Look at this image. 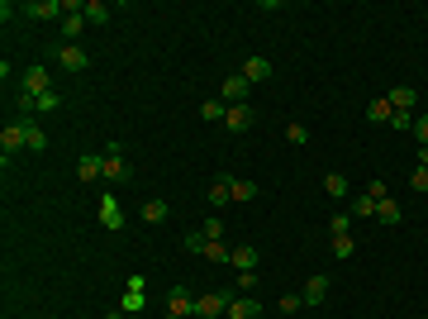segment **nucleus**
<instances>
[{
    "mask_svg": "<svg viewBox=\"0 0 428 319\" xmlns=\"http://www.w3.org/2000/svg\"><path fill=\"white\" fill-rule=\"evenodd\" d=\"M100 158H105V176H100V181H110V186H128V181H133V167L124 162V148L119 144H110Z\"/></svg>",
    "mask_w": 428,
    "mask_h": 319,
    "instance_id": "f257e3e1",
    "label": "nucleus"
},
{
    "mask_svg": "<svg viewBox=\"0 0 428 319\" xmlns=\"http://www.w3.org/2000/svg\"><path fill=\"white\" fill-rule=\"evenodd\" d=\"M248 91H253V81L243 77V72H229L219 86V100L224 105H248Z\"/></svg>",
    "mask_w": 428,
    "mask_h": 319,
    "instance_id": "f03ea898",
    "label": "nucleus"
},
{
    "mask_svg": "<svg viewBox=\"0 0 428 319\" xmlns=\"http://www.w3.org/2000/svg\"><path fill=\"white\" fill-rule=\"evenodd\" d=\"M195 315V296H190V286H172L167 291V315L162 319H190Z\"/></svg>",
    "mask_w": 428,
    "mask_h": 319,
    "instance_id": "7ed1b4c3",
    "label": "nucleus"
},
{
    "mask_svg": "<svg viewBox=\"0 0 428 319\" xmlns=\"http://www.w3.org/2000/svg\"><path fill=\"white\" fill-rule=\"evenodd\" d=\"M57 67L72 72V77H81V72L91 67V53L81 48V43H62V48H57Z\"/></svg>",
    "mask_w": 428,
    "mask_h": 319,
    "instance_id": "20e7f679",
    "label": "nucleus"
},
{
    "mask_svg": "<svg viewBox=\"0 0 428 319\" xmlns=\"http://www.w3.org/2000/svg\"><path fill=\"white\" fill-rule=\"evenodd\" d=\"M19 81H24V91H19V96H33V100L53 91V81H48V67H43V63L24 67V77H19Z\"/></svg>",
    "mask_w": 428,
    "mask_h": 319,
    "instance_id": "39448f33",
    "label": "nucleus"
},
{
    "mask_svg": "<svg viewBox=\"0 0 428 319\" xmlns=\"http://www.w3.org/2000/svg\"><path fill=\"white\" fill-rule=\"evenodd\" d=\"M19 148H29V139H24V119H10V124L0 129V153H5V162L15 158Z\"/></svg>",
    "mask_w": 428,
    "mask_h": 319,
    "instance_id": "423d86ee",
    "label": "nucleus"
},
{
    "mask_svg": "<svg viewBox=\"0 0 428 319\" xmlns=\"http://www.w3.org/2000/svg\"><path fill=\"white\" fill-rule=\"evenodd\" d=\"M195 315H200V319L229 315V296H224V291H205V296H195Z\"/></svg>",
    "mask_w": 428,
    "mask_h": 319,
    "instance_id": "0eeeda50",
    "label": "nucleus"
},
{
    "mask_svg": "<svg viewBox=\"0 0 428 319\" xmlns=\"http://www.w3.org/2000/svg\"><path fill=\"white\" fill-rule=\"evenodd\" d=\"M100 229H110V234L124 229V205H119V195H100Z\"/></svg>",
    "mask_w": 428,
    "mask_h": 319,
    "instance_id": "6e6552de",
    "label": "nucleus"
},
{
    "mask_svg": "<svg viewBox=\"0 0 428 319\" xmlns=\"http://www.w3.org/2000/svg\"><path fill=\"white\" fill-rule=\"evenodd\" d=\"M24 119V139H29V153H48V129L33 119V114H19Z\"/></svg>",
    "mask_w": 428,
    "mask_h": 319,
    "instance_id": "1a4fd4ad",
    "label": "nucleus"
},
{
    "mask_svg": "<svg viewBox=\"0 0 428 319\" xmlns=\"http://www.w3.org/2000/svg\"><path fill=\"white\" fill-rule=\"evenodd\" d=\"M229 200H234V205L257 200V181H248V176H229Z\"/></svg>",
    "mask_w": 428,
    "mask_h": 319,
    "instance_id": "9d476101",
    "label": "nucleus"
},
{
    "mask_svg": "<svg viewBox=\"0 0 428 319\" xmlns=\"http://www.w3.org/2000/svg\"><path fill=\"white\" fill-rule=\"evenodd\" d=\"M257 262H262V257H257L253 243H238L234 257H229V267H234V271H257Z\"/></svg>",
    "mask_w": 428,
    "mask_h": 319,
    "instance_id": "9b49d317",
    "label": "nucleus"
},
{
    "mask_svg": "<svg viewBox=\"0 0 428 319\" xmlns=\"http://www.w3.org/2000/svg\"><path fill=\"white\" fill-rule=\"evenodd\" d=\"M243 77L253 81V86H262V81H271V63L262 58V53H253V58L243 63Z\"/></svg>",
    "mask_w": 428,
    "mask_h": 319,
    "instance_id": "f8f14e48",
    "label": "nucleus"
},
{
    "mask_svg": "<svg viewBox=\"0 0 428 319\" xmlns=\"http://www.w3.org/2000/svg\"><path fill=\"white\" fill-rule=\"evenodd\" d=\"M24 15L29 19H57V15H67V5L62 0H33V5H24Z\"/></svg>",
    "mask_w": 428,
    "mask_h": 319,
    "instance_id": "ddd939ff",
    "label": "nucleus"
},
{
    "mask_svg": "<svg viewBox=\"0 0 428 319\" xmlns=\"http://www.w3.org/2000/svg\"><path fill=\"white\" fill-rule=\"evenodd\" d=\"M224 129H234V134L253 129V105H229V114H224Z\"/></svg>",
    "mask_w": 428,
    "mask_h": 319,
    "instance_id": "4468645a",
    "label": "nucleus"
},
{
    "mask_svg": "<svg viewBox=\"0 0 428 319\" xmlns=\"http://www.w3.org/2000/svg\"><path fill=\"white\" fill-rule=\"evenodd\" d=\"M304 305H324V296H329V276H324V271H314V276H309V281H304Z\"/></svg>",
    "mask_w": 428,
    "mask_h": 319,
    "instance_id": "2eb2a0df",
    "label": "nucleus"
},
{
    "mask_svg": "<svg viewBox=\"0 0 428 319\" xmlns=\"http://www.w3.org/2000/svg\"><path fill=\"white\" fill-rule=\"evenodd\" d=\"M262 315V305L253 301V296H234V301H229V319H257Z\"/></svg>",
    "mask_w": 428,
    "mask_h": 319,
    "instance_id": "dca6fc26",
    "label": "nucleus"
},
{
    "mask_svg": "<svg viewBox=\"0 0 428 319\" xmlns=\"http://www.w3.org/2000/svg\"><path fill=\"white\" fill-rule=\"evenodd\" d=\"M77 176H81V181H100V176H105V158H95V153H86V158L77 162Z\"/></svg>",
    "mask_w": 428,
    "mask_h": 319,
    "instance_id": "f3484780",
    "label": "nucleus"
},
{
    "mask_svg": "<svg viewBox=\"0 0 428 319\" xmlns=\"http://www.w3.org/2000/svg\"><path fill=\"white\" fill-rule=\"evenodd\" d=\"M385 100H390V110H414V105H419V91H414V86H395Z\"/></svg>",
    "mask_w": 428,
    "mask_h": 319,
    "instance_id": "a211bd4d",
    "label": "nucleus"
},
{
    "mask_svg": "<svg viewBox=\"0 0 428 319\" xmlns=\"http://www.w3.org/2000/svg\"><path fill=\"white\" fill-rule=\"evenodd\" d=\"M324 191H329L333 200H348L352 186H348V176H343V172H329V176H324Z\"/></svg>",
    "mask_w": 428,
    "mask_h": 319,
    "instance_id": "6ab92c4d",
    "label": "nucleus"
},
{
    "mask_svg": "<svg viewBox=\"0 0 428 319\" xmlns=\"http://www.w3.org/2000/svg\"><path fill=\"white\" fill-rule=\"evenodd\" d=\"M376 220H380V224H390V229L405 220V210L395 205V195H390V200H376Z\"/></svg>",
    "mask_w": 428,
    "mask_h": 319,
    "instance_id": "aec40b11",
    "label": "nucleus"
},
{
    "mask_svg": "<svg viewBox=\"0 0 428 319\" xmlns=\"http://www.w3.org/2000/svg\"><path fill=\"white\" fill-rule=\"evenodd\" d=\"M81 15H86V24H110V5H105V0H86V10H81Z\"/></svg>",
    "mask_w": 428,
    "mask_h": 319,
    "instance_id": "412c9836",
    "label": "nucleus"
},
{
    "mask_svg": "<svg viewBox=\"0 0 428 319\" xmlns=\"http://www.w3.org/2000/svg\"><path fill=\"white\" fill-rule=\"evenodd\" d=\"M348 200H352V215H357V220H376V200H371V195H366V191L348 195Z\"/></svg>",
    "mask_w": 428,
    "mask_h": 319,
    "instance_id": "4be33fe9",
    "label": "nucleus"
},
{
    "mask_svg": "<svg viewBox=\"0 0 428 319\" xmlns=\"http://www.w3.org/2000/svg\"><path fill=\"white\" fill-rule=\"evenodd\" d=\"M224 114H229V105H224L219 96H209L205 105H200V119H209V124H224Z\"/></svg>",
    "mask_w": 428,
    "mask_h": 319,
    "instance_id": "5701e85b",
    "label": "nucleus"
},
{
    "mask_svg": "<svg viewBox=\"0 0 428 319\" xmlns=\"http://www.w3.org/2000/svg\"><path fill=\"white\" fill-rule=\"evenodd\" d=\"M390 114H395V110H390V100H385V96L366 105V119H371V124H390Z\"/></svg>",
    "mask_w": 428,
    "mask_h": 319,
    "instance_id": "b1692460",
    "label": "nucleus"
},
{
    "mask_svg": "<svg viewBox=\"0 0 428 319\" xmlns=\"http://www.w3.org/2000/svg\"><path fill=\"white\" fill-rule=\"evenodd\" d=\"M81 29H86V15H62V38L67 43H77Z\"/></svg>",
    "mask_w": 428,
    "mask_h": 319,
    "instance_id": "393cba45",
    "label": "nucleus"
},
{
    "mask_svg": "<svg viewBox=\"0 0 428 319\" xmlns=\"http://www.w3.org/2000/svg\"><path fill=\"white\" fill-rule=\"evenodd\" d=\"M167 215H172V205H167V200H148V205H143V220H148V224H162Z\"/></svg>",
    "mask_w": 428,
    "mask_h": 319,
    "instance_id": "a878e982",
    "label": "nucleus"
},
{
    "mask_svg": "<svg viewBox=\"0 0 428 319\" xmlns=\"http://www.w3.org/2000/svg\"><path fill=\"white\" fill-rule=\"evenodd\" d=\"M200 234H205L209 243H219L224 239V220H219V215H205V220H200Z\"/></svg>",
    "mask_w": 428,
    "mask_h": 319,
    "instance_id": "bb28decb",
    "label": "nucleus"
},
{
    "mask_svg": "<svg viewBox=\"0 0 428 319\" xmlns=\"http://www.w3.org/2000/svg\"><path fill=\"white\" fill-rule=\"evenodd\" d=\"M352 248H357V239H352V234H338V239H333V257H338V262H348Z\"/></svg>",
    "mask_w": 428,
    "mask_h": 319,
    "instance_id": "cd10ccee",
    "label": "nucleus"
},
{
    "mask_svg": "<svg viewBox=\"0 0 428 319\" xmlns=\"http://www.w3.org/2000/svg\"><path fill=\"white\" fill-rule=\"evenodd\" d=\"M209 205H234V200H229V176H219V181L209 186Z\"/></svg>",
    "mask_w": 428,
    "mask_h": 319,
    "instance_id": "c85d7f7f",
    "label": "nucleus"
},
{
    "mask_svg": "<svg viewBox=\"0 0 428 319\" xmlns=\"http://www.w3.org/2000/svg\"><path fill=\"white\" fill-rule=\"evenodd\" d=\"M205 234H200V229H190V234H186V239H181V248H186V253H195V257H200V253H205Z\"/></svg>",
    "mask_w": 428,
    "mask_h": 319,
    "instance_id": "c756f323",
    "label": "nucleus"
},
{
    "mask_svg": "<svg viewBox=\"0 0 428 319\" xmlns=\"http://www.w3.org/2000/svg\"><path fill=\"white\" fill-rule=\"evenodd\" d=\"M205 262H229V257H234V248H224V243H205Z\"/></svg>",
    "mask_w": 428,
    "mask_h": 319,
    "instance_id": "7c9ffc66",
    "label": "nucleus"
},
{
    "mask_svg": "<svg viewBox=\"0 0 428 319\" xmlns=\"http://www.w3.org/2000/svg\"><path fill=\"white\" fill-rule=\"evenodd\" d=\"M329 234H333V239H338V234H352V215H343V210H338V215L329 220Z\"/></svg>",
    "mask_w": 428,
    "mask_h": 319,
    "instance_id": "2f4dec72",
    "label": "nucleus"
},
{
    "mask_svg": "<svg viewBox=\"0 0 428 319\" xmlns=\"http://www.w3.org/2000/svg\"><path fill=\"white\" fill-rule=\"evenodd\" d=\"M414 119H419L414 110H395V114H390V129H410V134H414Z\"/></svg>",
    "mask_w": 428,
    "mask_h": 319,
    "instance_id": "473e14b6",
    "label": "nucleus"
},
{
    "mask_svg": "<svg viewBox=\"0 0 428 319\" xmlns=\"http://www.w3.org/2000/svg\"><path fill=\"white\" fill-rule=\"evenodd\" d=\"M300 305H304V296H281V315L295 319V315H300Z\"/></svg>",
    "mask_w": 428,
    "mask_h": 319,
    "instance_id": "72a5a7b5",
    "label": "nucleus"
},
{
    "mask_svg": "<svg viewBox=\"0 0 428 319\" xmlns=\"http://www.w3.org/2000/svg\"><path fill=\"white\" fill-rule=\"evenodd\" d=\"M366 195H371V200H390V186H385V181H366Z\"/></svg>",
    "mask_w": 428,
    "mask_h": 319,
    "instance_id": "f704fd0d",
    "label": "nucleus"
},
{
    "mask_svg": "<svg viewBox=\"0 0 428 319\" xmlns=\"http://www.w3.org/2000/svg\"><path fill=\"white\" fill-rule=\"evenodd\" d=\"M414 139H419V148H428V110L414 119Z\"/></svg>",
    "mask_w": 428,
    "mask_h": 319,
    "instance_id": "c9c22d12",
    "label": "nucleus"
},
{
    "mask_svg": "<svg viewBox=\"0 0 428 319\" xmlns=\"http://www.w3.org/2000/svg\"><path fill=\"white\" fill-rule=\"evenodd\" d=\"M285 139H290V144H309V129L304 124H285Z\"/></svg>",
    "mask_w": 428,
    "mask_h": 319,
    "instance_id": "e433bc0d",
    "label": "nucleus"
},
{
    "mask_svg": "<svg viewBox=\"0 0 428 319\" xmlns=\"http://www.w3.org/2000/svg\"><path fill=\"white\" fill-rule=\"evenodd\" d=\"M410 186H414V191H424V195H428V167H414V176H410Z\"/></svg>",
    "mask_w": 428,
    "mask_h": 319,
    "instance_id": "4c0bfd02",
    "label": "nucleus"
},
{
    "mask_svg": "<svg viewBox=\"0 0 428 319\" xmlns=\"http://www.w3.org/2000/svg\"><path fill=\"white\" fill-rule=\"evenodd\" d=\"M257 281H262V276H257V271H238V291H253Z\"/></svg>",
    "mask_w": 428,
    "mask_h": 319,
    "instance_id": "58836bf2",
    "label": "nucleus"
},
{
    "mask_svg": "<svg viewBox=\"0 0 428 319\" xmlns=\"http://www.w3.org/2000/svg\"><path fill=\"white\" fill-rule=\"evenodd\" d=\"M419 167H428V148H419Z\"/></svg>",
    "mask_w": 428,
    "mask_h": 319,
    "instance_id": "ea45409f",
    "label": "nucleus"
},
{
    "mask_svg": "<svg viewBox=\"0 0 428 319\" xmlns=\"http://www.w3.org/2000/svg\"><path fill=\"white\" fill-rule=\"evenodd\" d=\"M119 319H133V315H119Z\"/></svg>",
    "mask_w": 428,
    "mask_h": 319,
    "instance_id": "a19ab883",
    "label": "nucleus"
},
{
    "mask_svg": "<svg viewBox=\"0 0 428 319\" xmlns=\"http://www.w3.org/2000/svg\"><path fill=\"white\" fill-rule=\"evenodd\" d=\"M190 319H200V315H190Z\"/></svg>",
    "mask_w": 428,
    "mask_h": 319,
    "instance_id": "79ce46f5",
    "label": "nucleus"
},
{
    "mask_svg": "<svg viewBox=\"0 0 428 319\" xmlns=\"http://www.w3.org/2000/svg\"><path fill=\"white\" fill-rule=\"evenodd\" d=\"M110 319H119V315H110Z\"/></svg>",
    "mask_w": 428,
    "mask_h": 319,
    "instance_id": "37998d69",
    "label": "nucleus"
}]
</instances>
